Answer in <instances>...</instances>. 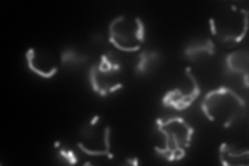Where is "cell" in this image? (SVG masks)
I'll return each mask as SVG.
<instances>
[{"label": "cell", "mask_w": 249, "mask_h": 166, "mask_svg": "<svg viewBox=\"0 0 249 166\" xmlns=\"http://www.w3.org/2000/svg\"><path fill=\"white\" fill-rule=\"evenodd\" d=\"M100 116L95 115L89 124L83 126L81 131V141H91V147L83 149V153L92 157H107L113 159L111 152V128L105 126L103 130L100 129Z\"/></svg>", "instance_id": "6"}, {"label": "cell", "mask_w": 249, "mask_h": 166, "mask_svg": "<svg viewBox=\"0 0 249 166\" xmlns=\"http://www.w3.org/2000/svg\"><path fill=\"white\" fill-rule=\"evenodd\" d=\"M215 52V45L211 38H206L205 41H196L189 44L184 50L185 56L190 60H196L202 56H211Z\"/></svg>", "instance_id": "11"}, {"label": "cell", "mask_w": 249, "mask_h": 166, "mask_svg": "<svg viewBox=\"0 0 249 166\" xmlns=\"http://www.w3.org/2000/svg\"><path fill=\"white\" fill-rule=\"evenodd\" d=\"M109 42L123 52H136L145 42V26L139 17L120 16L108 27Z\"/></svg>", "instance_id": "4"}, {"label": "cell", "mask_w": 249, "mask_h": 166, "mask_svg": "<svg viewBox=\"0 0 249 166\" xmlns=\"http://www.w3.org/2000/svg\"><path fill=\"white\" fill-rule=\"evenodd\" d=\"M88 56L75 49H66L60 54V62L64 66H79L88 61Z\"/></svg>", "instance_id": "13"}, {"label": "cell", "mask_w": 249, "mask_h": 166, "mask_svg": "<svg viewBox=\"0 0 249 166\" xmlns=\"http://www.w3.org/2000/svg\"><path fill=\"white\" fill-rule=\"evenodd\" d=\"M59 155L64 158V159L70 163V164H76L77 163V158L73 151H70V149L62 148L59 151Z\"/></svg>", "instance_id": "14"}, {"label": "cell", "mask_w": 249, "mask_h": 166, "mask_svg": "<svg viewBox=\"0 0 249 166\" xmlns=\"http://www.w3.org/2000/svg\"><path fill=\"white\" fill-rule=\"evenodd\" d=\"M186 76L190 79L191 85L187 90L183 91L182 88H178L173 91H169L163 97V104L167 107H171L176 110H185L190 107L200 94V86L197 79L192 73L191 67H188L185 71Z\"/></svg>", "instance_id": "7"}, {"label": "cell", "mask_w": 249, "mask_h": 166, "mask_svg": "<svg viewBox=\"0 0 249 166\" xmlns=\"http://www.w3.org/2000/svg\"><path fill=\"white\" fill-rule=\"evenodd\" d=\"M248 67H249V53L246 49L235 50L231 52L225 57V68L227 72L235 75L243 76L244 83L248 88Z\"/></svg>", "instance_id": "10"}, {"label": "cell", "mask_w": 249, "mask_h": 166, "mask_svg": "<svg viewBox=\"0 0 249 166\" xmlns=\"http://www.w3.org/2000/svg\"><path fill=\"white\" fill-rule=\"evenodd\" d=\"M122 64L118 55L110 51L103 54L97 65L89 70V82L101 97L109 96L123 88Z\"/></svg>", "instance_id": "5"}, {"label": "cell", "mask_w": 249, "mask_h": 166, "mask_svg": "<svg viewBox=\"0 0 249 166\" xmlns=\"http://www.w3.org/2000/svg\"><path fill=\"white\" fill-rule=\"evenodd\" d=\"M219 160L227 166L248 165L249 151L247 148H241L237 145L222 144L219 148Z\"/></svg>", "instance_id": "9"}, {"label": "cell", "mask_w": 249, "mask_h": 166, "mask_svg": "<svg viewBox=\"0 0 249 166\" xmlns=\"http://www.w3.org/2000/svg\"><path fill=\"white\" fill-rule=\"evenodd\" d=\"M200 107L209 121L229 128L244 115L246 103L235 91L219 88L206 94Z\"/></svg>", "instance_id": "1"}, {"label": "cell", "mask_w": 249, "mask_h": 166, "mask_svg": "<svg viewBox=\"0 0 249 166\" xmlns=\"http://www.w3.org/2000/svg\"><path fill=\"white\" fill-rule=\"evenodd\" d=\"M128 162L131 163L132 165H138V159H137V158H134V159H128Z\"/></svg>", "instance_id": "15"}, {"label": "cell", "mask_w": 249, "mask_h": 166, "mask_svg": "<svg viewBox=\"0 0 249 166\" xmlns=\"http://www.w3.org/2000/svg\"><path fill=\"white\" fill-rule=\"evenodd\" d=\"M161 55L155 50L144 49L139 54V60L136 66V71L139 74H147L159 66Z\"/></svg>", "instance_id": "12"}, {"label": "cell", "mask_w": 249, "mask_h": 166, "mask_svg": "<svg viewBox=\"0 0 249 166\" xmlns=\"http://www.w3.org/2000/svg\"><path fill=\"white\" fill-rule=\"evenodd\" d=\"M26 61L31 72L42 78H52L58 72L56 59L50 52L46 50L28 49L26 52Z\"/></svg>", "instance_id": "8"}, {"label": "cell", "mask_w": 249, "mask_h": 166, "mask_svg": "<svg viewBox=\"0 0 249 166\" xmlns=\"http://www.w3.org/2000/svg\"><path fill=\"white\" fill-rule=\"evenodd\" d=\"M157 130L164 139L163 147H155V151L168 162L184 159L191 146L194 129L185 118L171 116L157 120Z\"/></svg>", "instance_id": "2"}, {"label": "cell", "mask_w": 249, "mask_h": 166, "mask_svg": "<svg viewBox=\"0 0 249 166\" xmlns=\"http://www.w3.org/2000/svg\"><path fill=\"white\" fill-rule=\"evenodd\" d=\"M248 15V10L242 7L240 9L236 5L224 9L223 13L209 20L212 35L223 45L240 44L247 33Z\"/></svg>", "instance_id": "3"}]
</instances>
